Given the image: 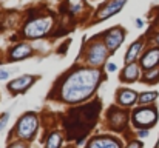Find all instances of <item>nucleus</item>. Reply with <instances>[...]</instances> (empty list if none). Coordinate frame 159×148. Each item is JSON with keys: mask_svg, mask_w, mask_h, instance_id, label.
Listing matches in <instances>:
<instances>
[{"mask_svg": "<svg viewBox=\"0 0 159 148\" xmlns=\"http://www.w3.org/2000/svg\"><path fill=\"white\" fill-rule=\"evenodd\" d=\"M102 73L94 68H79L63 79L59 88V97L67 103L87 100L96 91Z\"/></svg>", "mask_w": 159, "mask_h": 148, "instance_id": "nucleus-1", "label": "nucleus"}, {"mask_svg": "<svg viewBox=\"0 0 159 148\" xmlns=\"http://www.w3.org/2000/svg\"><path fill=\"white\" fill-rule=\"evenodd\" d=\"M108 54H110V51H108L107 45L99 42V40H93L90 46L85 49V60H87V63H90L93 66H97L102 62L107 60Z\"/></svg>", "mask_w": 159, "mask_h": 148, "instance_id": "nucleus-2", "label": "nucleus"}, {"mask_svg": "<svg viewBox=\"0 0 159 148\" xmlns=\"http://www.w3.org/2000/svg\"><path fill=\"white\" fill-rule=\"evenodd\" d=\"M157 120V111L153 106H142L133 111V124L135 127L141 128H150Z\"/></svg>", "mask_w": 159, "mask_h": 148, "instance_id": "nucleus-3", "label": "nucleus"}, {"mask_svg": "<svg viewBox=\"0 0 159 148\" xmlns=\"http://www.w3.org/2000/svg\"><path fill=\"white\" fill-rule=\"evenodd\" d=\"M49 28H51V19L37 17V19H33L31 22L26 23L23 33L28 39H39V37H43Z\"/></svg>", "mask_w": 159, "mask_h": 148, "instance_id": "nucleus-4", "label": "nucleus"}, {"mask_svg": "<svg viewBox=\"0 0 159 148\" xmlns=\"http://www.w3.org/2000/svg\"><path fill=\"white\" fill-rule=\"evenodd\" d=\"M37 116L34 113L25 114L17 124V130H14L17 133V136L22 139H33L34 134L37 131Z\"/></svg>", "mask_w": 159, "mask_h": 148, "instance_id": "nucleus-5", "label": "nucleus"}, {"mask_svg": "<svg viewBox=\"0 0 159 148\" xmlns=\"http://www.w3.org/2000/svg\"><path fill=\"white\" fill-rule=\"evenodd\" d=\"M124 37H125L124 28L116 26V28H111L103 34V43L107 45L110 52H114L119 46H121V43L124 42Z\"/></svg>", "mask_w": 159, "mask_h": 148, "instance_id": "nucleus-6", "label": "nucleus"}, {"mask_svg": "<svg viewBox=\"0 0 159 148\" xmlns=\"http://www.w3.org/2000/svg\"><path fill=\"white\" fill-rule=\"evenodd\" d=\"M127 0H108L97 9V20H107L124 8Z\"/></svg>", "mask_w": 159, "mask_h": 148, "instance_id": "nucleus-7", "label": "nucleus"}, {"mask_svg": "<svg viewBox=\"0 0 159 148\" xmlns=\"http://www.w3.org/2000/svg\"><path fill=\"white\" fill-rule=\"evenodd\" d=\"M37 79L39 77H36V76H22V77L14 79L12 82H9L8 88H9L11 93H16V94L17 93H23L25 90H28Z\"/></svg>", "mask_w": 159, "mask_h": 148, "instance_id": "nucleus-8", "label": "nucleus"}, {"mask_svg": "<svg viewBox=\"0 0 159 148\" xmlns=\"http://www.w3.org/2000/svg\"><path fill=\"white\" fill-rule=\"evenodd\" d=\"M31 54H33V46L30 43H19L9 49V60L11 62L22 60V59L30 57Z\"/></svg>", "mask_w": 159, "mask_h": 148, "instance_id": "nucleus-9", "label": "nucleus"}, {"mask_svg": "<svg viewBox=\"0 0 159 148\" xmlns=\"http://www.w3.org/2000/svg\"><path fill=\"white\" fill-rule=\"evenodd\" d=\"M141 65L145 70H153L159 65V48H150L141 59Z\"/></svg>", "mask_w": 159, "mask_h": 148, "instance_id": "nucleus-10", "label": "nucleus"}, {"mask_svg": "<svg viewBox=\"0 0 159 148\" xmlns=\"http://www.w3.org/2000/svg\"><path fill=\"white\" fill-rule=\"evenodd\" d=\"M88 148H121V142L114 137L99 136L90 142Z\"/></svg>", "mask_w": 159, "mask_h": 148, "instance_id": "nucleus-11", "label": "nucleus"}, {"mask_svg": "<svg viewBox=\"0 0 159 148\" xmlns=\"http://www.w3.org/2000/svg\"><path fill=\"white\" fill-rule=\"evenodd\" d=\"M139 77V66L136 62H131V63H127V66L124 68L122 74H121V80L122 82H135Z\"/></svg>", "mask_w": 159, "mask_h": 148, "instance_id": "nucleus-12", "label": "nucleus"}, {"mask_svg": "<svg viewBox=\"0 0 159 148\" xmlns=\"http://www.w3.org/2000/svg\"><path fill=\"white\" fill-rule=\"evenodd\" d=\"M138 100V94L133 90H119L117 91V102L124 106H131Z\"/></svg>", "mask_w": 159, "mask_h": 148, "instance_id": "nucleus-13", "label": "nucleus"}, {"mask_svg": "<svg viewBox=\"0 0 159 148\" xmlns=\"http://www.w3.org/2000/svg\"><path fill=\"white\" fill-rule=\"evenodd\" d=\"M142 45H144V42L142 40H136L135 43H131L130 45V48L127 49V52H125V63H131V62H135L136 59H138V56H139V52L142 51Z\"/></svg>", "mask_w": 159, "mask_h": 148, "instance_id": "nucleus-14", "label": "nucleus"}, {"mask_svg": "<svg viewBox=\"0 0 159 148\" xmlns=\"http://www.w3.org/2000/svg\"><path fill=\"white\" fill-rule=\"evenodd\" d=\"M62 145V136L59 133H51L46 140V148H60Z\"/></svg>", "mask_w": 159, "mask_h": 148, "instance_id": "nucleus-15", "label": "nucleus"}, {"mask_svg": "<svg viewBox=\"0 0 159 148\" xmlns=\"http://www.w3.org/2000/svg\"><path fill=\"white\" fill-rule=\"evenodd\" d=\"M156 97H157V93L156 91H153V93H142V94H139L138 102L141 105H147V103H151Z\"/></svg>", "mask_w": 159, "mask_h": 148, "instance_id": "nucleus-16", "label": "nucleus"}, {"mask_svg": "<svg viewBox=\"0 0 159 148\" xmlns=\"http://www.w3.org/2000/svg\"><path fill=\"white\" fill-rule=\"evenodd\" d=\"M156 77H159V71H153V73H148V74H145V77H144V80L145 82H154V79Z\"/></svg>", "mask_w": 159, "mask_h": 148, "instance_id": "nucleus-17", "label": "nucleus"}, {"mask_svg": "<svg viewBox=\"0 0 159 148\" xmlns=\"http://www.w3.org/2000/svg\"><path fill=\"white\" fill-rule=\"evenodd\" d=\"M8 119H9V114H8V113H5L2 117H0V131H2V130L6 127V122H8Z\"/></svg>", "mask_w": 159, "mask_h": 148, "instance_id": "nucleus-18", "label": "nucleus"}, {"mask_svg": "<svg viewBox=\"0 0 159 148\" xmlns=\"http://www.w3.org/2000/svg\"><path fill=\"white\" fill-rule=\"evenodd\" d=\"M9 77V73L5 71V70H0V80H6Z\"/></svg>", "mask_w": 159, "mask_h": 148, "instance_id": "nucleus-19", "label": "nucleus"}, {"mask_svg": "<svg viewBox=\"0 0 159 148\" xmlns=\"http://www.w3.org/2000/svg\"><path fill=\"white\" fill-rule=\"evenodd\" d=\"M127 148H142V143H141V142H138V140H135V142H131Z\"/></svg>", "mask_w": 159, "mask_h": 148, "instance_id": "nucleus-20", "label": "nucleus"}, {"mask_svg": "<svg viewBox=\"0 0 159 148\" xmlns=\"http://www.w3.org/2000/svg\"><path fill=\"white\" fill-rule=\"evenodd\" d=\"M116 70H117L116 63H108V65H107V71H108V73H113V71H116Z\"/></svg>", "mask_w": 159, "mask_h": 148, "instance_id": "nucleus-21", "label": "nucleus"}, {"mask_svg": "<svg viewBox=\"0 0 159 148\" xmlns=\"http://www.w3.org/2000/svg\"><path fill=\"white\" fill-rule=\"evenodd\" d=\"M138 136H139V137H147V136H148V131H147V130H139V131H138Z\"/></svg>", "mask_w": 159, "mask_h": 148, "instance_id": "nucleus-22", "label": "nucleus"}, {"mask_svg": "<svg viewBox=\"0 0 159 148\" xmlns=\"http://www.w3.org/2000/svg\"><path fill=\"white\" fill-rule=\"evenodd\" d=\"M9 148H26V146H25L23 143H20V142H17V143H12V145H11Z\"/></svg>", "mask_w": 159, "mask_h": 148, "instance_id": "nucleus-23", "label": "nucleus"}, {"mask_svg": "<svg viewBox=\"0 0 159 148\" xmlns=\"http://www.w3.org/2000/svg\"><path fill=\"white\" fill-rule=\"evenodd\" d=\"M136 26H138V28H142V26H144L142 19H136Z\"/></svg>", "mask_w": 159, "mask_h": 148, "instance_id": "nucleus-24", "label": "nucleus"}, {"mask_svg": "<svg viewBox=\"0 0 159 148\" xmlns=\"http://www.w3.org/2000/svg\"><path fill=\"white\" fill-rule=\"evenodd\" d=\"M156 42H157V43H159V34H157V36H156Z\"/></svg>", "mask_w": 159, "mask_h": 148, "instance_id": "nucleus-25", "label": "nucleus"}]
</instances>
